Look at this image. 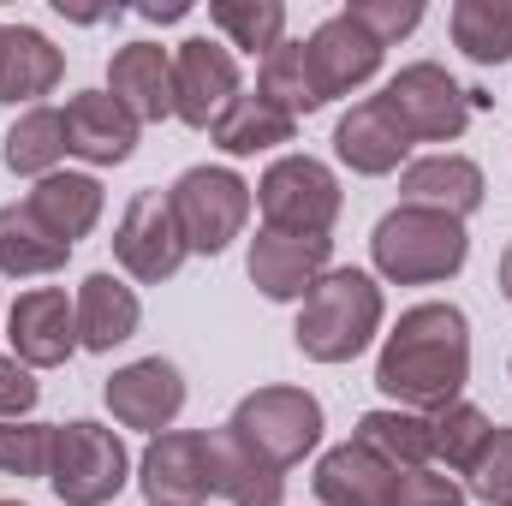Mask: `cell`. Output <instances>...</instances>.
Returning <instances> with one entry per match:
<instances>
[{
    "label": "cell",
    "instance_id": "obj_7",
    "mask_svg": "<svg viewBox=\"0 0 512 506\" xmlns=\"http://www.w3.org/2000/svg\"><path fill=\"white\" fill-rule=\"evenodd\" d=\"M239 441H251L268 465H298L316 441H322V399L304 393V387H256L239 399L233 423H227Z\"/></svg>",
    "mask_w": 512,
    "mask_h": 506
},
{
    "label": "cell",
    "instance_id": "obj_12",
    "mask_svg": "<svg viewBox=\"0 0 512 506\" xmlns=\"http://www.w3.org/2000/svg\"><path fill=\"white\" fill-rule=\"evenodd\" d=\"M6 340L12 358L30 370H54L78 352V304L60 286H36L6 310Z\"/></svg>",
    "mask_w": 512,
    "mask_h": 506
},
{
    "label": "cell",
    "instance_id": "obj_22",
    "mask_svg": "<svg viewBox=\"0 0 512 506\" xmlns=\"http://www.w3.org/2000/svg\"><path fill=\"white\" fill-rule=\"evenodd\" d=\"M137 322H143L137 292H131L126 280H114L108 268L78 286V346L114 352V346H126L131 334H137Z\"/></svg>",
    "mask_w": 512,
    "mask_h": 506
},
{
    "label": "cell",
    "instance_id": "obj_40",
    "mask_svg": "<svg viewBox=\"0 0 512 506\" xmlns=\"http://www.w3.org/2000/svg\"><path fill=\"white\" fill-rule=\"evenodd\" d=\"M0 42H6V24H0Z\"/></svg>",
    "mask_w": 512,
    "mask_h": 506
},
{
    "label": "cell",
    "instance_id": "obj_33",
    "mask_svg": "<svg viewBox=\"0 0 512 506\" xmlns=\"http://www.w3.org/2000/svg\"><path fill=\"white\" fill-rule=\"evenodd\" d=\"M54 423H0V477H48Z\"/></svg>",
    "mask_w": 512,
    "mask_h": 506
},
{
    "label": "cell",
    "instance_id": "obj_36",
    "mask_svg": "<svg viewBox=\"0 0 512 506\" xmlns=\"http://www.w3.org/2000/svg\"><path fill=\"white\" fill-rule=\"evenodd\" d=\"M393 506H471V495L453 483V477H441V471H399V495Z\"/></svg>",
    "mask_w": 512,
    "mask_h": 506
},
{
    "label": "cell",
    "instance_id": "obj_39",
    "mask_svg": "<svg viewBox=\"0 0 512 506\" xmlns=\"http://www.w3.org/2000/svg\"><path fill=\"white\" fill-rule=\"evenodd\" d=\"M0 506H24V501H0Z\"/></svg>",
    "mask_w": 512,
    "mask_h": 506
},
{
    "label": "cell",
    "instance_id": "obj_30",
    "mask_svg": "<svg viewBox=\"0 0 512 506\" xmlns=\"http://www.w3.org/2000/svg\"><path fill=\"white\" fill-rule=\"evenodd\" d=\"M209 24L245 54H274L286 42V6L280 0H215Z\"/></svg>",
    "mask_w": 512,
    "mask_h": 506
},
{
    "label": "cell",
    "instance_id": "obj_11",
    "mask_svg": "<svg viewBox=\"0 0 512 506\" xmlns=\"http://www.w3.org/2000/svg\"><path fill=\"white\" fill-rule=\"evenodd\" d=\"M137 483L149 506H197L215 495V477H209V435L197 429H167L143 447L137 459Z\"/></svg>",
    "mask_w": 512,
    "mask_h": 506
},
{
    "label": "cell",
    "instance_id": "obj_26",
    "mask_svg": "<svg viewBox=\"0 0 512 506\" xmlns=\"http://www.w3.org/2000/svg\"><path fill=\"white\" fill-rule=\"evenodd\" d=\"M352 441H364L376 459H387L393 471H423L429 459H435V441H429V417L423 411H364L358 417V435Z\"/></svg>",
    "mask_w": 512,
    "mask_h": 506
},
{
    "label": "cell",
    "instance_id": "obj_6",
    "mask_svg": "<svg viewBox=\"0 0 512 506\" xmlns=\"http://www.w3.org/2000/svg\"><path fill=\"white\" fill-rule=\"evenodd\" d=\"M256 203L268 215L274 233H304V239H328V227L340 221V179L328 161L316 155H280L262 185H256Z\"/></svg>",
    "mask_w": 512,
    "mask_h": 506
},
{
    "label": "cell",
    "instance_id": "obj_17",
    "mask_svg": "<svg viewBox=\"0 0 512 506\" xmlns=\"http://www.w3.org/2000/svg\"><path fill=\"white\" fill-rule=\"evenodd\" d=\"M399 197L405 209H435L465 221L471 209H483V167L471 155H423L399 173Z\"/></svg>",
    "mask_w": 512,
    "mask_h": 506
},
{
    "label": "cell",
    "instance_id": "obj_3",
    "mask_svg": "<svg viewBox=\"0 0 512 506\" xmlns=\"http://www.w3.org/2000/svg\"><path fill=\"white\" fill-rule=\"evenodd\" d=\"M370 256H376V274L399 280V286H435V280H453L471 256V233L465 221L453 215H435V209H393L376 221L370 233Z\"/></svg>",
    "mask_w": 512,
    "mask_h": 506
},
{
    "label": "cell",
    "instance_id": "obj_9",
    "mask_svg": "<svg viewBox=\"0 0 512 506\" xmlns=\"http://www.w3.org/2000/svg\"><path fill=\"white\" fill-rule=\"evenodd\" d=\"M114 256H120V268H126L131 280H143V286H161V280L179 274V262L191 251L179 239L167 191H137L126 203V215L114 227Z\"/></svg>",
    "mask_w": 512,
    "mask_h": 506
},
{
    "label": "cell",
    "instance_id": "obj_8",
    "mask_svg": "<svg viewBox=\"0 0 512 506\" xmlns=\"http://www.w3.org/2000/svg\"><path fill=\"white\" fill-rule=\"evenodd\" d=\"M382 102L411 143H453L471 126V90H459L447 78V66H435V60H417V66L393 72Z\"/></svg>",
    "mask_w": 512,
    "mask_h": 506
},
{
    "label": "cell",
    "instance_id": "obj_38",
    "mask_svg": "<svg viewBox=\"0 0 512 506\" xmlns=\"http://www.w3.org/2000/svg\"><path fill=\"white\" fill-rule=\"evenodd\" d=\"M501 292H507V304H512V245H507V256H501Z\"/></svg>",
    "mask_w": 512,
    "mask_h": 506
},
{
    "label": "cell",
    "instance_id": "obj_5",
    "mask_svg": "<svg viewBox=\"0 0 512 506\" xmlns=\"http://www.w3.org/2000/svg\"><path fill=\"white\" fill-rule=\"evenodd\" d=\"M167 203H173L185 251L197 256H221L251 221V185L233 167H191V173H179Z\"/></svg>",
    "mask_w": 512,
    "mask_h": 506
},
{
    "label": "cell",
    "instance_id": "obj_32",
    "mask_svg": "<svg viewBox=\"0 0 512 506\" xmlns=\"http://www.w3.org/2000/svg\"><path fill=\"white\" fill-rule=\"evenodd\" d=\"M489 417L477 411V405H447V411H435L429 417V441H435V459L441 465H453V471H471V459L483 453V441H489Z\"/></svg>",
    "mask_w": 512,
    "mask_h": 506
},
{
    "label": "cell",
    "instance_id": "obj_23",
    "mask_svg": "<svg viewBox=\"0 0 512 506\" xmlns=\"http://www.w3.org/2000/svg\"><path fill=\"white\" fill-rule=\"evenodd\" d=\"M60 72H66V60H60V48L42 30L6 24V42H0V102H12V108L36 102V96H48L60 84Z\"/></svg>",
    "mask_w": 512,
    "mask_h": 506
},
{
    "label": "cell",
    "instance_id": "obj_1",
    "mask_svg": "<svg viewBox=\"0 0 512 506\" xmlns=\"http://www.w3.org/2000/svg\"><path fill=\"white\" fill-rule=\"evenodd\" d=\"M471 381V322L459 304H411L376 358V387L399 411H447Z\"/></svg>",
    "mask_w": 512,
    "mask_h": 506
},
{
    "label": "cell",
    "instance_id": "obj_35",
    "mask_svg": "<svg viewBox=\"0 0 512 506\" xmlns=\"http://www.w3.org/2000/svg\"><path fill=\"white\" fill-rule=\"evenodd\" d=\"M346 18L387 48V42H399V36H411V30L423 24V6H417V0H352Z\"/></svg>",
    "mask_w": 512,
    "mask_h": 506
},
{
    "label": "cell",
    "instance_id": "obj_13",
    "mask_svg": "<svg viewBox=\"0 0 512 506\" xmlns=\"http://www.w3.org/2000/svg\"><path fill=\"white\" fill-rule=\"evenodd\" d=\"M328 256H334V239H304V233H274V227H262L251 239V280L262 298H274V304H292V298H304L322 274H328Z\"/></svg>",
    "mask_w": 512,
    "mask_h": 506
},
{
    "label": "cell",
    "instance_id": "obj_25",
    "mask_svg": "<svg viewBox=\"0 0 512 506\" xmlns=\"http://www.w3.org/2000/svg\"><path fill=\"white\" fill-rule=\"evenodd\" d=\"M72 245L60 233H48L30 203H6L0 209V274H54L66 268Z\"/></svg>",
    "mask_w": 512,
    "mask_h": 506
},
{
    "label": "cell",
    "instance_id": "obj_34",
    "mask_svg": "<svg viewBox=\"0 0 512 506\" xmlns=\"http://www.w3.org/2000/svg\"><path fill=\"white\" fill-rule=\"evenodd\" d=\"M471 495L489 506H507L512 501V429H489L483 453L471 459Z\"/></svg>",
    "mask_w": 512,
    "mask_h": 506
},
{
    "label": "cell",
    "instance_id": "obj_16",
    "mask_svg": "<svg viewBox=\"0 0 512 506\" xmlns=\"http://www.w3.org/2000/svg\"><path fill=\"white\" fill-rule=\"evenodd\" d=\"M108 96L126 108L137 126H155L173 114V54L161 42H131L108 66Z\"/></svg>",
    "mask_w": 512,
    "mask_h": 506
},
{
    "label": "cell",
    "instance_id": "obj_14",
    "mask_svg": "<svg viewBox=\"0 0 512 506\" xmlns=\"http://www.w3.org/2000/svg\"><path fill=\"white\" fill-rule=\"evenodd\" d=\"M108 411L126 423V429H155L167 435V423L185 411V376L167 364V358H137L126 370H114L102 387Z\"/></svg>",
    "mask_w": 512,
    "mask_h": 506
},
{
    "label": "cell",
    "instance_id": "obj_31",
    "mask_svg": "<svg viewBox=\"0 0 512 506\" xmlns=\"http://www.w3.org/2000/svg\"><path fill=\"white\" fill-rule=\"evenodd\" d=\"M453 42H459L465 60H477V66H501V60H512V6H495V0H459V6H453Z\"/></svg>",
    "mask_w": 512,
    "mask_h": 506
},
{
    "label": "cell",
    "instance_id": "obj_41",
    "mask_svg": "<svg viewBox=\"0 0 512 506\" xmlns=\"http://www.w3.org/2000/svg\"><path fill=\"white\" fill-rule=\"evenodd\" d=\"M507 506H512V501H507Z\"/></svg>",
    "mask_w": 512,
    "mask_h": 506
},
{
    "label": "cell",
    "instance_id": "obj_10",
    "mask_svg": "<svg viewBox=\"0 0 512 506\" xmlns=\"http://www.w3.org/2000/svg\"><path fill=\"white\" fill-rule=\"evenodd\" d=\"M233 102H239V60L209 36L179 42V54H173V114L185 126H215Z\"/></svg>",
    "mask_w": 512,
    "mask_h": 506
},
{
    "label": "cell",
    "instance_id": "obj_37",
    "mask_svg": "<svg viewBox=\"0 0 512 506\" xmlns=\"http://www.w3.org/2000/svg\"><path fill=\"white\" fill-rule=\"evenodd\" d=\"M36 399H42V381L30 376V364L0 358V423H18Z\"/></svg>",
    "mask_w": 512,
    "mask_h": 506
},
{
    "label": "cell",
    "instance_id": "obj_15",
    "mask_svg": "<svg viewBox=\"0 0 512 506\" xmlns=\"http://www.w3.org/2000/svg\"><path fill=\"white\" fill-rule=\"evenodd\" d=\"M304 54H310V72H316L322 102H334V96H346V90L370 84V78H376V66H382V42H376V36H364L346 12L322 18V24L310 30Z\"/></svg>",
    "mask_w": 512,
    "mask_h": 506
},
{
    "label": "cell",
    "instance_id": "obj_18",
    "mask_svg": "<svg viewBox=\"0 0 512 506\" xmlns=\"http://www.w3.org/2000/svg\"><path fill=\"white\" fill-rule=\"evenodd\" d=\"M393 495H399V471L376 459L364 441H340L316 465V501L322 506H393Z\"/></svg>",
    "mask_w": 512,
    "mask_h": 506
},
{
    "label": "cell",
    "instance_id": "obj_19",
    "mask_svg": "<svg viewBox=\"0 0 512 506\" xmlns=\"http://www.w3.org/2000/svg\"><path fill=\"white\" fill-rule=\"evenodd\" d=\"M131 149H137V120L108 90H84L66 102V155H84L90 167H120Z\"/></svg>",
    "mask_w": 512,
    "mask_h": 506
},
{
    "label": "cell",
    "instance_id": "obj_20",
    "mask_svg": "<svg viewBox=\"0 0 512 506\" xmlns=\"http://www.w3.org/2000/svg\"><path fill=\"white\" fill-rule=\"evenodd\" d=\"M405 149H411V137L399 131V120L387 114L382 96L358 102V108L334 126V155H340L352 173H364V179H382V173H393V167L405 161Z\"/></svg>",
    "mask_w": 512,
    "mask_h": 506
},
{
    "label": "cell",
    "instance_id": "obj_2",
    "mask_svg": "<svg viewBox=\"0 0 512 506\" xmlns=\"http://www.w3.org/2000/svg\"><path fill=\"white\" fill-rule=\"evenodd\" d=\"M382 328V286L364 268H328L298 310V352L310 364H352Z\"/></svg>",
    "mask_w": 512,
    "mask_h": 506
},
{
    "label": "cell",
    "instance_id": "obj_24",
    "mask_svg": "<svg viewBox=\"0 0 512 506\" xmlns=\"http://www.w3.org/2000/svg\"><path fill=\"white\" fill-rule=\"evenodd\" d=\"M24 203H30V215H36L48 233H60L66 245H78V239L102 221V185H96L90 173H48V179H36V191H30Z\"/></svg>",
    "mask_w": 512,
    "mask_h": 506
},
{
    "label": "cell",
    "instance_id": "obj_29",
    "mask_svg": "<svg viewBox=\"0 0 512 506\" xmlns=\"http://www.w3.org/2000/svg\"><path fill=\"white\" fill-rule=\"evenodd\" d=\"M215 149L221 155H256V149H274V143H292L298 120H286L280 108H268L262 96H239L221 120H215Z\"/></svg>",
    "mask_w": 512,
    "mask_h": 506
},
{
    "label": "cell",
    "instance_id": "obj_21",
    "mask_svg": "<svg viewBox=\"0 0 512 506\" xmlns=\"http://www.w3.org/2000/svg\"><path fill=\"white\" fill-rule=\"evenodd\" d=\"M209 477H215V495H227L233 506H280V495H286V471L268 465L233 429L209 435Z\"/></svg>",
    "mask_w": 512,
    "mask_h": 506
},
{
    "label": "cell",
    "instance_id": "obj_27",
    "mask_svg": "<svg viewBox=\"0 0 512 506\" xmlns=\"http://www.w3.org/2000/svg\"><path fill=\"white\" fill-rule=\"evenodd\" d=\"M256 96L268 108H280L286 120H304L322 108V90H316V72H310V54L304 42H280L274 54H262L256 66Z\"/></svg>",
    "mask_w": 512,
    "mask_h": 506
},
{
    "label": "cell",
    "instance_id": "obj_28",
    "mask_svg": "<svg viewBox=\"0 0 512 506\" xmlns=\"http://www.w3.org/2000/svg\"><path fill=\"white\" fill-rule=\"evenodd\" d=\"M66 155V114L54 108H30L18 114L12 131H6V167L24 173V179H48Z\"/></svg>",
    "mask_w": 512,
    "mask_h": 506
},
{
    "label": "cell",
    "instance_id": "obj_4",
    "mask_svg": "<svg viewBox=\"0 0 512 506\" xmlns=\"http://www.w3.org/2000/svg\"><path fill=\"white\" fill-rule=\"evenodd\" d=\"M131 477L126 441L90 417L60 423L54 429V465H48V489L66 506H108Z\"/></svg>",
    "mask_w": 512,
    "mask_h": 506
}]
</instances>
